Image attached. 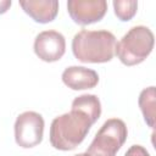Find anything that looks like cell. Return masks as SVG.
<instances>
[{
	"label": "cell",
	"instance_id": "cell-1",
	"mask_svg": "<svg viewBox=\"0 0 156 156\" xmlns=\"http://www.w3.org/2000/svg\"><path fill=\"white\" fill-rule=\"evenodd\" d=\"M95 121L78 108L55 117L50 126V143L61 151L76 149L87 136Z\"/></svg>",
	"mask_w": 156,
	"mask_h": 156
},
{
	"label": "cell",
	"instance_id": "cell-2",
	"mask_svg": "<svg viewBox=\"0 0 156 156\" xmlns=\"http://www.w3.org/2000/svg\"><path fill=\"white\" fill-rule=\"evenodd\" d=\"M116 37L108 30L82 29L72 39V52L84 63H104L115 56Z\"/></svg>",
	"mask_w": 156,
	"mask_h": 156
},
{
	"label": "cell",
	"instance_id": "cell-3",
	"mask_svg": "<svg viewBox=\"0 0 156 156\" xmlns=\"http://www.w3.org/2000/svg\"><path fill=\"white\" fill-rule=\"evenodd\" d=\"M155 44L154 33L145 26L132 27L116 44L115 55L126 66L141 63L152 51Z\"/></svg>",
	"mask_w": 156,
	"mask_h": 156
},
{
	"label": "cell",
	"instance_id": "cell-4",
	"mask_svg": "<svg viewBox=\"0 0 156 156\" xmlns=\"http://www.w3.org/2000/svg\"><path fill=\"white\" fill-rule=\"evenodd\" d=\"M127 135L126 123L119 118H110L98 130L85 154L88 156H116Z\"/></svg>",
	"mask_w": 156,
	"mask_h": 156
},
{
	"label": "cell",
	"instance_id": "cell-5",
	"mask_svg": "<svg viewBox=\"0 0 156 156\" xmlns=\"http://www.w3.org/2000/svg\"><path fill=\"white\" fill-rule=\"evenodd\" d=\"M44 118L34 111H26L16 118L15 122V140L23 149H29L39 145L44 134Z\"/></svg>",
	"mask_w": 156,
	"mask_h": 156
},
{
	"label": "cell",
	"instance_id": "cell-6",
	"mask_svg": "<svg viewBox=\"0 0 156 156\" xmlns=\"http://www.w3.org/2000/svg\"><path fill=\"white\" fill-rule=\"evenodd\" d=\"M67 11L73 22L87 26L104 18L107 11V2L105 0H69Z\"/></svg>",
	"mask_w": 156,
	"mask_h": 156
},
{
	"label": "cell",
	"instance_id": "cell-7",
	"mask_svg": "<svg viewBox=\"0 0 156 156\" xmlns=\"http://www.w3.org/2000/svg\"><path fill=\"white\" fill-rule=\"evenodd\" d=\"M34 52L45 62L58 61L66 51L65 37L57 30L40 32L34 39Z\"/></svg>",
	"mask_w": 156,
	"mask_h": 156
},
{
	"label": "cell",
	"instance_id": "cell-8",
	"mask_svg": "<svg viewBox=\"0 0 156 156\" xmlns=\"http://www.w3.org/2000/svg\"><path fill=\"white\" fill-rule=\"evenodd\" d=\"M62 82L66 87L72 90H84L95 88L99 83V76L94 69L82 67V66H71L62 72Z\"/></svg>",
	"mask_w": 156,
	"mask_h": 156
},
{
	"label": "cell",
	"instance_id": "cell-9",
	"mask_svg": "<svg viewBox=\"0 0 156 156\" xmlns=\"http://www.w3.org/2000/svg\"><path fill=\"white\" fill-rule=\"evenodd\" d=\"M20 6L38 23L54 21L58 12V1L56 0H22Z\"/></svg>",
	"mask_w": 156,
	"mask_h": 156
},
{
	"label": "cell",
	"instance_id": "cell-10",
	"mask_svg": "<svg viewBox=\"0 0 156 156\" xmlns=\"http://www.w3.org/2000/svg\"><path fill=\"white\" fill-rule=\"evenodd\" d=\"M73 108H78L87 115H89L95 122L99 119L101 115V102L99 98L94 94H83L80 96H77L72 101Z\"/></svg>",
	"mask_w": 156,
	"mask_h": 156
},
{
	"label": "cell",
	"instance_id": "cell-11",
	"mask_svg": "<svg viewBox=\"0 0 156 156\" xmlns=\"http://www.w3.org/2000/svg\"><path fill=\"white\" fill-rule=\"evenodd\" d=\"M139 107L143 112L146 124L154 128L155 124V87H149L144 89L139 95Z\"/></svg>",
	"mask_w": 156,
	"mask_h": 156
},
{
	"label": "cell",
	"instance_id": "cell-12",
	"mask_svg": "<svg viewBox=\"0 0 156 156\" xmlns=\"http://www.w3.org/2000/svg\"><path fill=\"white\" fill-rule=\"evenodd\" d=\"M113 5V10H115V15L117 16V18L122 22H127L130 21L138 10V1L134 0H116L112 2Z\"/></svg>",
	"mask_w": 156,
	"mask_h": 156
},
{
	"label": "cell",
	"instance_id": "cell-13",
	"mask_svg": "<svg viewBox=\"0 0 156 156\" xmlns=\"http://www.w3.org/2000/svg\"><path fill=\"white\" fill-rule=\"evenodd\" d=\"M124 156H150L147 150L141 145H132Z\"/></svg>",
	"mask_w": 156,
	"mask_h": 156
},
{
	"label": "cell",
	"instance_id": "cell-14",
	"mask_svg": "<svg viewBox=\"0 0 156 156\" xmlns=\"http://www.w3.org/2000/svg\"><path fill=\"white\" fill-rule=\"evenodd\" d=\"M11 6V1L10 0H0V15L5 13Z\"/></svg>",
	"mask_w": 156,
	"mask_h": 156
},
{
	"label": "cell",
	"instance_id": "cell-15",
	"mask_svg": "<svg viewBox=\"0 0 156 156\" xmlns=\"http://www.w3.org/2000/svg\"><path fill=\"white\" fill-rule=\"evenodd\" d=\"M74 156H88L85 152H82V154H78V155H74Z\"/></svg>",
	"mask_w": 156,
	"mask_h": 156
}]
</instances>
